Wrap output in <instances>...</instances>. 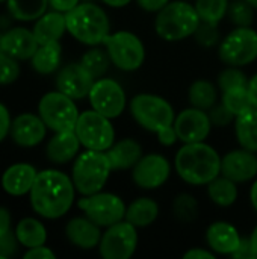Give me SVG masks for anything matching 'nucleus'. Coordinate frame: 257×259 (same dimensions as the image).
Returning <instances> with one entry per match:
<instances>
[{"mask_svg": "<svg viewBox=\"0 0 257 259\" xmlns=\"http://www.w3.org/2000/svg\"><path fill=\"white\" fill-rule=\"evenodd\" d=\"M79 2H80V0H48V5L52 6L53 11L67 14V12H70L71 9H74V8L79 5Z\"/></svg>", "mask_w": 257, "mask_h": 259, "instance_id": "obj_47", "label": "nucleus"}, {"mask_svg": "<svg viewBox=\"0 0 257 259\" xmlns=\"http://www.w3.org/2000/svg\"><path fill=\"white\" fill-rule=\"evenodd\" d=\"M9 14L20 21H33L45 14L48 0H6Z\"/></svg>", "mask_w": 257, "mask_h": 259, "instance_id": "obj_31", "label": "nucleus"}, {"mask_svg": "<svg viewBox=\"0 0 257 259\" xmlns=\"http://www.w3.org/2000/svg\"><path fill=\"white\" fill-rule=\"evenodd\" d=\"M138 234L136 228L126 222H118L108 228L101 235L98 250L105 259H129L136 250Z\"/></svg>", "mask_w": 257, "mask_h": 259, "instance_id": "obj_12", "label": "nucleus"}, {"mask_svg": "<svg viewBox=\"0 0 257 259\" xmlns=\"http://www.w3.org/2000/svg\"><path fill=\"white\" fill-rule=\"evenodd\" d=\"M212 121L209 114L198 108H188L182 111L174 120V129L179 140L185 144L200 143L208 138L211 134Z\"/></svg>", "mask_w": 257, "mask_h": 259, "instance_id": "obj_15", "label": "nucleus"}, {"mask_svg": "<svg viewBox=\"0 0 257 259\" xmlns=\"http://www.w3.org/2000/svg\"><path fill=\"white\" fill-rule=\"evenodd\" d=\"M235 132L238 143L242 149L250 152H257V108H250L248 111L239 114L235 123Z\"/></svg>", "mask_w": 257, "mask_h": 259, "instance_id": "obj_26", "label": "nucleus"}, {"mask_svg": "<svg viewBox=\"0 0 257 259\" xmlns=\"http://www.w3.org/2000/svg\"><path fill=\"white\" fill-rule=\"evenodd\" d=\"M136 2L147 12H159L165 5L170 3V0H136Z\"/></svg>", "mask_w": 257, "mask_h": 259, "instance_id": "obj_48", "label": "nucleus"}, {"mask_svg": "<svg viewBox=\"0 0 257 259\" xmlns=\"http://www.w3.org/2000/svg\"><path fill=\"white\" fill-rule=\"evenodd\" d=\"M233 117H235V115L227 109V106H226L224 103L217 105V106L214 105V106L211 108V112H209V118H211L212 124L221 126V127L229 126V124L232 123Z\"/></svg>", "mask_w": 257, "mask_h": 259, "instance_id": "obj_41", "label": "nucleus"}, {"mask_svg": "<svg viewBox=\"0 0 257 259\" xmlns=\"http://www.w3.org/2000/svg\"><path fill=\"white\" fill-rule=\"evenodd\" d=\"M253 6L247 0H235L232 5H229L227 15L233 24L238 27L242 26H251L253 23Z\"/></svg>", "mask_w": 257, "mask_h": 259, "instance_id": "obj_36", "label": "nucleus"}, {"mask_svg": "<svg viewBox=\"0 0 257 259\" xmlns=\"http://www.w3.org/2000/svg\"><path fill=\"white\" fill-rule=\"evenodd\" d=\"M62 47L59 41L41 44L32 56V68L39 74H52L61 64Z\"/></svg>", "mask_w": 257, "mask_h": 259, "instance_id": "obj_28", "label": "nucleus"}, {"mask_svg": "<svg viewBox=\"0 0 257 259\" xmlns=\"http://www.w3.org/2000/svg\"><path fill=\"white\" fill-rule=\"evenodd\" d=\"M80 141L74 131L55 132L45 147V155L53 164H65L71 161L80 149Z\"/></svg>", "mask_w": 257, "mask_h": 259, "instance_id": "obj_23", "label": "nucleus"}, {"mask_svg": "<svg viewBox=\"0 0 257 259\" xmlns=\"http://www.w3.org/2000/svg\"><path fill=\"white\" fill-rule=\"evenodd\" d=\"M15 237L26 249L44 246L47 241V231L44 225L36 219H23L15 228Z\"/></svg>", "mask_w": 257, "mask_h": 259, "instance_id": "obj_29", "label": "nucleus"}, {"mask_svg": "<svg viewBox=\"0 0 257 259\" xmlns=\"http://www.w3.org/2000/svg\"><path fill=\"white\" fill-rule=\"evenodd\" d=\"M77 206L85 212V215L92 220L100 228H109L126 217V205L123 199L111 193H95L91 196H83Z\"/></svg>", "mask_w": 257, "mask_h": 259, "instance_id": "obj_11", "label": "nucleus"}, {"mask_svg": "<svg viewBox=\"0 0 257 259\" xmlns=\"http://www.w3.org/2000/svg\"><path fill=\"white\" fill-rule=\"evenodd\" d=\"M2 2H6V0H0V3H2Z\"/></svg>", "mask_w": 257, "mask_h": 259, "instance_id": "obj_56", "label": "nucleus"}, {"mask_svg": "<svg viewBox=\"0 0 257 259\" xmlns=\"http://www.w3.org/2000/svg\"><path fill=\"white\" fill-rule=\"evenodd\" d=\"M17 237H15V232H9L6 234L5 237L0 238V259H6L9 256H12L17 250Z\"/></svg>", "mask_w": 257, "mask_h": 259, "instance_id": "obj_42", "label": "nucleus"}, {"mask_svg": "<svg viewBox=\"0 0 257 259\" xmlns=\"http://www.w3.org/2000/svg\"><path fill=\"white\" fill-rule=\"evenodd\" d=\"M39 47L33 30L26 27H14L0 35V50L15 58L17 61L32 59Z\"/></svg>", "mask_w": 257, "mask_h": 259, "instance_id": "obj_19", "label": "nucleus"}, {"mask_svg": "<svg viewBox=\"0 0 257 259\" xmlns=\"http://www.w3.org/2000/svg\"><path fill=\"white\" fill-rule=\"evenodd\" d=\"M111 62L123 71L138 70L145 59L142 41L132 32L120 30L109 33L103 41Z\"/></svg>", "mask_w": 257, "mask_h": 259, "instance_id": "obj_8", "label": "nucleus"}, {"mask_svg": "<svg viewBox=\"0 0 257 259\" xmlns=\"http://www.w3.org/2000/svg\"><path fill=\"white\" fill-rule=\"evenodd\" d=\"M200 23L195 6L188 2H171L158 12L155 29L165 41H180L194 35Z\"/></svg>", "mask_w": 257, "mask_h": 259, "instance_id": "obj_4", "label": "nucleus"}, {"mask_svg": "<svg viewBox=\"0 0 257 259\" xmlns=\"http://www.w3.org/2000/svg\"><path fill=\"white\" fill-rule=\"evenodd\" d=\"M47 132V126L39 115L35 114H21L12 120L11 124V138L15 144L21 147L38 146Z\"/></svg>", "mask_w": 257, "mask_h": 259, "instance_id": "obj_18", "label": "nucleus"}, {"mask_svg": "<svg viewBox=\"0 0 257 259\" xmlns=\"http://www.w3.org/2000/svg\"><path fill=\"white\" fill-rule=\"evenodd\" d=\"M156 135H158L159 143L164 144V146H173L179 140V137L176 134V129H174V124L173 126H168V127L162 129V131H159Z\"/></svg>", "mask_w": 257, "mask_h": 259, "instance_id": "obj_46", "label": "nucleus"}, {"mask_svg": "<svg viewBox=\"0 0 257 259\" xmlns=\"http://www.w3.org/2000/svg\"><path fill=\"white\" fill-rule=\"evenodd\" d=\"M95 79L79 62L65 65L56 77V87L61 93L67 94L73 100L83 99L89 94Z\"/></svg>", "mask_w": 257, "mask_h": 259, "instance_id": "obj_16", "label": "nucleus"}, {"mask_svg": "<svg viewBox=\"0 0 257 259\" xmlns=\"http://www.w3.org/2000/svg\"><path fill=\"white\" fill-rule=\"evenodd\" d=\"M106 156L112 170H127L133 168L142 158V147L138 141L126 138L112 144L106 150Z\"/></svg>", "mask_w": 257, "mask_h": 259, "instance_id": "obj_24", "label": "nucleus"}, {"mask_svg": "<svg viewBox=\"0 0 257 259\" xmlns=\"http://www.w3.org/2000/svg\"><path fill=\"white\" fill-rule=\"evenodd\" d=\"M218 93L214 83L208 80H195L189 88V102L194 108L208 111L217 102Z\"/></svg>", "mask_w": 257, "mask_h": 259, "instance_id": "obj_32", "label": "nucleus"}, {"mask_svg": "<svg viewBox=\"0 0 257 259\" xmlns=\"http://www.w3.org/2000/svg\"><path fill=\"white\" fill-rule=\"evenodd\" d=\"M183 258L186 259H215V253L209 252V250H204V249H191L188 250Z\"/></svg>", "mask_w": 257, "mask_h": 259, "instance_id": "obj_50", "label": "nucleus"}, {"mask_svg": "<svg viewBox=\"0 0 257 259\" xmlns=\"http://www.w3.org/2000/svg\"><path fill=\"white\" fill-rule=\"evenodd\" d=\"M218 85H220L221 91H227V90L238 88V87H247L248 85V79H247V76L241 70H238L235 67H230V68H227V70L220 73Z\"/></svg>", "mask_w": 257, "mask_h": 259, "instance_id": "obj_38", "label": "nucleus"}, {"mask_svg": "<svg viewBox=\"0 0 257 259\" xmlns=\"http://www.w3.org/2000/svg\"><path fill=\"white\" fill-rule=\"evenodd\" d=\"M174 167L180 179L191 185H208L221 173V158L218 152L206 144L188 143L179 149Z\"/></svg>", "mask_w": 257, "mask_h": 259, "instance_id": "obj_2", "label": "nucleus"}, {"mask_svg": "<svg viewBox=\"0 0 257 259\" xmlns=\"http://www.w3.org/2000/svg\"><path fill=\"white\" fill-rule=\"evenodd\" d=\"M74 132L85 149L106 152L115 140V131L111 118L91 109L79 115Z\"/></svg>", "mask_w": 257, "mask_h": 259, "instance_id": "obj_9", "label": "nucleus"}, {"mask_svg": "<svg viewBox=\"0 0 257 259\" xmlns=\"http://www.w3.org/2000/svg\"><path fill=\"white\" fill-rule=\"evenodd\" d=\"M197 209L198 205L194 200V197L189 194H180L174 200V214L182 222H191L197 215Z\"/></svg>", "mask_w": 257, "mask_h": 259, "instance_id": "obj_39", "label": "nucleus"}, {"mask_svg": "<svg viewBox=\"0 0 257 259\" xmlns=\"http://www.w3.org/2000/svg\"><path fill=\"white\" fill-rule=\"evenodd\" d=\"M208 194L209 199L218 206H230L238 199V188L236 182L226 176H217L214 181L208 184Z\"/></svg>", "mask_w": 257, "mask_h": 259, "instance_id": "obj_30", "label": "nucleus"}, {"mask_svg": "<svg viewBox=\"0 0 257 259\" xmlns=\"http://www.w3.org/2000/svg\"><path fill=\"white\" fill-rule=\"evenodd\" d=\"M38 114L45 126L53 132L74 131L80 115L73 99L61 93L59 90L47 93L41 97Z\"/></svg>", "mask_w": 257, "mask_h": 259, "instance_id": "obj_7", "label": "nucleus"}, {"mask_svg": "<svg viewBox=\"0 0 257 259\" xmlns=\"http://www.w3.org/2000/svg\"><path fill=\"white\" fill-rule=\"evenodd\" d=\"M111 164L106 152L86 150L80 153L73 165V184L82 196L98 193L111 175Z\"/></svg>", "mask_w": 257, "mask_h": 259, "instance_id": "obj_5", "label": "nucleus"}, {"mask_svg": "<svg viewBox=\"0 0 257 259\" xmlns=\"http://www.w3.org/2000/svg\"><path fill=\"white\" fill-rule=\"evenodd\" d=\"M248 94H250V99H251L253 106L257 108V74H254L248 80Z\"/></svg>", "mask_w": 257, "mask_h": 259, "instance_id": "obj_51", "label": "nucleus"}, {"mask_svg": "<svg viewBox=\"0 0 257 259\" xmlns=\"http://www.w3.org/2000/svg\"><path fill=\"white\" fill-rule=\"evenodd\" d=\"M223 103L227 106V109L235 117H238L239 114L253 108V103H251V99L248 94V85L223 91Z\"/></svg>", "mask_w": 257, "mask_h": 259, "instance_id": "obj_34", "label": "nucleus"}, {"mask_svg": "<svg viewBox=\"0 0 257 259\" xmlns=\"http://www.w3.org/2000/svg\"><path fill=\"white\" fill-rule=\"evenodd\" d=\"M229 0H197L195 9L204 23L218 24L229 11Z\"/></svg>", "mask_w": 257, "mask_h": 259, "instance_id": "obj_33", "label": "nucleus"}, {"mask_svg": "<svg viewBox=\"0 0 257 259\" xmlns=\"http://www.w3.org/2000/svg\"><path fill=\"white\" fill-rule=\"evenodd\" d=\"M130 114L141 127L155 134L173 126L176 120L173 106L155 94L135 96L130 102Z\"/></svg>", "mask_w": 257, "mask_h": 259, "instance_id": "obj_6", "label": "nucleus"}, {"mask_svg": "<svg viewBox=\"0 0 257 259\" xmlns=\"http://www.w3.org/2000/svg\"><path fill=\"white\" fill-rule=\"evenodd\" d=\"M20 76L18 61L0 50V85H9Z\"/></svg>", "mask_w": 257, "mask_h": 259, "instance_id": "obj_37", "label": "nucleus"}, {"mask_svg": "<svg viewBox=\"0 0 257 259\" xmlns=\"http://www.w3.org/2000/svg\"><path fill=\"white\" fill-rule=\"evenodd\" d=\"M65 20L67 30L86 46L101 44L111 30L106 12L91 2L79 3L74 9L65 14Z\"/></svg>", "mask_w": 257, "mask_h": 259, "instance_id": "obj_3", "label": "nucleus"}, {"mask_svg": "<svg viewBox=\"0 0 257 259\" xmlns=\"http://www.w3.org/2000/svg\"><path fill=\"white\" fill-rule=\"evenodd\" d=\"M220 58L232 67H242L257 59V32L250 26L232 30L220 46Z\"/></svg>", "mask_w": 257, "mask_h": 259, "instance_id": "obj_10", "label": "nucleus"}, {"mask_svg": "<svg viewBox=\"0 0 257 259\" xmlns=\"http://www.w3.org/2000/svg\"><path fill=\"white\" fill-rule=\"evenodd\" d=\"M247 2H248V3H250L253 8H254V9H257V0H247Z\"/></svg>", "mask_w": 257, "mask_h": 259, "instance_id": "obj_55", "label": "nucleus"}, {"mask_svg": "<svg viewBox=\"0 0 257 259\" xmlns=\"http://www.w3.org/2000/svg\"><path fill=\"white\" fill-rule=\"evenodd\" d=\"M36 168L26 162H18L8 167L2 176V188L11 196H24L30 193L36 179Z\"/></svg>", "mask_w": 257, "mask_h": 259, "instance_id": "obj_20", "label": "nucleus"}, {"mask_svg": "<svg viewBox=\"0 0 257 259\" xmlns=\"http://www.w3.org/2000/svg\"><path fill=\"white\" fill-rule=\"evenodd\" d=\"M73 179L58 170H42L36 175L29 193L33 211L48 220L65 215L74 202Z\"/></svg>", "mask_w": 257, "mask_h": 259, "instance_id": "obj_1", "label": "nucleus"}, {"mask_svg": "<svg viewBox=\"0 0 257 259\" xmlns=\"http://www.w3.org/2000/svg\"><path fill=\"white\" fill-rule=\"evenodd\" d=\"M197 41L203 46H214L218 38H220V33H218V29H217V24H212V23H204L201 21L197 32L194 33Z\"/></svg>", "mask_w": 257, "mask_h": 259, "instance_id": "obj_40", "label": "nucleus"}, {"mask_svg": "<svg viewBox=\"0 0 257 259\" xmlns=\"http://www.w3.org/2000/svg\"><path fill=\"white\" fill-rule=\"evenodd\" d=\"M65 235L76 247L89 250L100 244L103 234L100 232V226L85 215L70 220L65 226Z\"/></svg>", "mask_w": 257, "mask_h": 259, "instance_id": "obj_21", "label": "nucleus"}, {"mask_svg": "<svg viewBox=\"0 0 257 259\" xmlns=\"http://www.w3.org/2000/svg\"><path fill=\"white\" fill-rule=\"evenodd\" d=\"M170 162L165 156L150 153L142 156L133 167V182L144 190H155L162 187L170 178Z\"/></svg>", "mask_w": 257, "mask_h": 259, "instance_id": "obj_14", "label": "nucleus"}, {"mask_svg": "<svg viewBox=\"0 0 257 259\" xmlns=\"http://www.w3.org/2000/svg\"><path fill=\"white\" fill-rule=\"evenodd\" d=\"M250 200H251L253 208L257 211V181L253 184V187H251V191H250Z\"/></svg>", "mask_w": 257, "mask_h": 259, "instance_id": "obj_53", "label": "nucleus"}, {"mask_svg": "<svg viewBox=\"0 0 257 259\" xmlns=\"http://www.w3.org/2000/svg\"><path fill=\"white\" fill-rule=\"evenodd\" d=\"M11 124H12V120H11L8 108L3 103H0V143L11 132Z\"/></svg>", "mask_w": 257, "mask_h": 259, "instance_id": "obj_43", "label": "nucleus"}, {"mask_svg": "<svg viewBox=\"0 0 257 259\" xmlns=\"http://www.w3.org/2000/svg\"><path fill=\"white\" fill-rule=\"evenodd\" d=\"M159 215V205L147 197H141L129 205L126 209V220L135 228H147L156 222Z\"/></svg>", "mask_w": 257, "mask_h": 259, "instance_id": "obj_27", "label": "nucleus"}, {"mask_svg": "<svg viewBox=\"0 0 257 259\" xmlns=\"http://www.w3.org/2000/svg\"><path fill=\"white\" fill-rule=\"evenodd\" d=\"M11 232V214L6 208L0 206V238Z\"/></svg>", "mask_w": 257, "mask_h": 259, "instance_id": "obj_49", "label": "nucleus"}, {"mask_svg": "<svg viewBox=\"0 0 257 259\" xmlns=\"http://www.w3.org/2000/svg\"><path fill=\"white\" fill-rule=\"evenodd\" d=\"M89 103L94 111L108 118H117L126 108V94L123 87L114 79H98L94 82L89 94Z\"/></svg>", "mask_w": 257, "mask_h": 259, "instance_id": "obj_13", "label": "nucleus"}, {"mask_svg": "<svg viewBox=\"0 0 257 259\" xmlns=\"http://www.w3.org/2000/svg\"><path fill=\"white\" fill-rule=\"evenodd\" d=\"M250 240H251V246H253V252H254V256L257 258V226H256V229L253 231V234H251Z\"/></svg>", "mask_w": 257, "mask_h": 259, "instance_id": "obj_54", "label": "nucleus"}, {"mask_svg": "<svg viewBox=\"0 0 257 259\" xmlns=\"http://www.w3.org/2000/svg\"><path fill=\"white\" fill-rule=\"evenodd\" d=\"M221 175L233 182H247L256 178L257 158L247 149L232 150L221 159Z\"/></svg>", "mask_w": 257, "mask_h": 259, "instance_id": "obj_17", "label": "nucleus"}, {"mask_svg": "<svg viewBox=\"0 0 257 259\" xmlns=\"http://www.w3.org/2000/svg\"><path fill=\"white\" fill-rule=\"evenodd\" d=\"M32 30L35 33V38L39 46L59 41L67 30L65 14L58 12V11L47 12L36 20Z\"/></svg>", "mask_w": 257, "mask_h": 259, "instance_id": "obj_25", "label": "nucleus"}, {"mask_svg": "<svg viewBox=\"0 0 257 259\" xmlns=\"http://www.w3.org/2000/svg\"><path fill=\"white\" fill-rule=\"evenodd\" d=\"M206 241L215 253L232 255L241 243V235L233 225L215 222L206 231Z\"/></svg>", "mask_w": 257, "mask_h": 259, "instance_id": "obj_22", "label": "nucleus"}, {"mask_svg": "<svg viewBox=\"0 0 257 259\" xmlns=\"http://www.w3.org/2000/svg\"><path fill=\"white\" fill-rule=\"evenodd\" d=\"M101 2L109 5V6H112V8H123V6L129 5L132 0H101Z\"/></svg>", "mask_w": 257, "mask_h": 259, "instance_id": "obj_52", "label": "nucleus"}, {"mask_svg": "<svg viewBox=\"0 0 257 259\" xmlns=\"http://www.w3.org/2000/svg\"><path fill=\"white\" fill-rule=\"evenodd\" d=\"M232 256L238 259L256 258V256H254V252H253L251 240H250V238H241V243H239L238 249L232 253Z\"/></svg>", "mask_w": 257, "mask_h": 259, "instance_id": "obj_44", "label": "nucleus"}, {"mask_svg": "<svg viewBox=\"0 0 257 259\" xmlns=\"http://www.w3.org/2000/svg\"><path fill=\"white\" fill-rule=\"evenodd\" d=\"M24 259H55L56 255L48 249V247H44V246H38V247H32V249H27V252L23 255Z\"/></svg>", "mask_w": 257, "mask_h": 259, "instance_id": "obj_45", "label": "nucleus"}, {"mask_svg": "<svg viewBox=\"0 0 257 259\" xmlns=\"http://www.w3.org/2000/svg\"><path fill=\"white\" fill-rule=\"evenodd\" d=\"M109 55L108 52H103L101 49H91L89 52H86L80 61V64L91 73V76L94 79L101 77L109 65Z\"/></svg>", "mask_w": 257, "mask_h": 259, "instance_id": "obj_35", "label": "nucleus"}]
</instances>
